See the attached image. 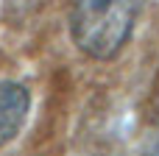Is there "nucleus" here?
Returning a JSON list of instances; mask_svg holds the SVG:
<instances>
[{"label":"nucleus","mask_w":159,"mask_h":156,"mask_svg":"<svg viewBox=\"0 0 159 156\" xmlns=\"http://www.w3.org/2000/svg\"><path fill=\"white\" fill-rule=\"evenodd\" d=\"M145 0H70V39L92 61H112L131 42Z\"/></svg>","instance_id":"f257e3e1"},{"label":"nucleus","mask_w":159,"mask_h":156,"mask_svg":"<svg viewBox=\"0 0 159 156\" xmlns=\"http://www.w3.org/2000/svg\"><path fill=\"white\" fill-rule=\"evenodd\" d=\"M31 114V92L20 81H0V148L11 145Z\"/></svg>","instance_id":"f03ea898"},{"label":"nucleus","mask_w":159,"mask_h":156,"mask_svg":"<svg viewBox=\"0 0 159 156\" xmlns=\"http://www.w3.org/2000/svg\"><path fill=\"white\" fill-rule=\"evenodd\" d=\"M143 156H159V123L154 126V131H151V137H148V145H145Z\"/></svg>","instance_id":"7ed1b4c3"}]
</instances>
